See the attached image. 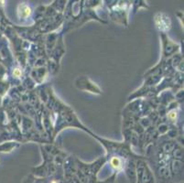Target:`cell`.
Here are the masks:
<instances>
[{"label":"cell","mask_w":184,"mask_h":183,"mask_svg":"<svg viewBox=\"0 0 184 183\" xmlns=\"http://www.w3.org/2000/svg\"><path fill=\"white\" fill-rule=\"evenodd\" d=\"M13 74H14L16 77H19V76L21 75V72L19 71V69H16L14 71V72H13Z\"/></svg>","instance_id":"obj_1"}]
</instances>
